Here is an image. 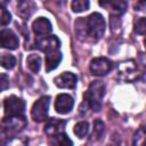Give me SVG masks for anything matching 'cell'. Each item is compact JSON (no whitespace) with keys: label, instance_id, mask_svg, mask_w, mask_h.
I'll use <instances>...</instances> for the list:
<instances>
[{"label":"cell","instance_id":"obj_1","mask_svg":"<svg viewBox=\"0 0 146 146\" xmlns=\"http://www.w3.org/2000/svg\"><path fill=\"white\" fill-rule=\"evenodd\" d=\"M76 35L79 40H86L89 36L92 41H98L105 32V21L98 13H92L86 18L76 21Z\"/></svg>","mask_w":146,"mask_h":146},{"label":"cell","instance_id":"obj_2","mask_svg":"<svg viewBox=\"0 0 146 146\" xmlns=\"http://www.w3.org/2000/svg\"><path fill=\"white\" fill-rule=\"evenodd\" d=\"M105 96V84L102 81H92L84 92V100L94 112H99Z\"/></svg>","mask_w":146,"mask_h":146},{"label":"cell","instance_id":"obj_3","mask_svg":"<svg viewBox=\"0 0 146 146\" xmlns=\"http://www.w3.org/2000/svg\"><path fill=\"white\" fill-rule=\"evenodd\" d=\"M140 72L135 60H125L117 66V78L124 82H133L140 76Z\"/></svg>","mask_w":146,"mask_h":146},{"label":"cell","instance_id":"obj_4","mask_svg":"<svg viewBox=\"0 0 146 146\" xmlns=\"http://www.w3.org/2000/svg\"><path fill=\"white\" fill-rule=\"evenodd\" d=\"M5 117L10 116H22L25 111V103L17 96H9L3 100Z\"/></svg>","mask_w":146,"mask_h":146},{"label":"cell","instance_id":"obj_5","mask_svg":"<svg viewBox=\"0 0 146 146\" xmlns=\"http://www.w3.org/2000/svg\"><path fill=\"white\" fill-rule=\"evenodd\" d=\"M25 125H26V120L23 115L5 117L2 120V132L7 136H11L23 130Z\"/></svg>","mask_w":146,"mask_h":146},{"label":"cell","instance_id":"obj_6","mask_svg":"<svg viewBox=\"0 0 146 146\" xmlns=\"http://www.w3.org/2000/svg\"><path fill=\"white\" fill-rule=\"evenodd\" d=\"M49 99H50L49 96H42L33 104L32 110H31V115L35 122H43L47 120Z\"/></svg>","mask_w":146,"mask_h":146},{"label":"cell","instance_id":"obj_7","mask_svg":"<svg viewBox=\"0 0 146 146\" xmlns=\"http://www.w3.org/2000/svg\"><path fill=\"white\" fill-rule=\"evenodd\" d=\"M112 66H113L112 62L108 58H106V57H97V58H94L90 62L89 70H90L91 74H94V75L104 76L112 70Z\"/></svg>","mask_w":146,"mask_h":146},{"label":"cell","instance_id":"obj_8","mask_svg":"<svg viewBox=\"0 0 146 146\" xmlns=\"http://www.w3.org/2000/svg\"><path fill=\"white\" fill-rule=\"evenodd\" d=\"M32 30L39 39H44L50 34L52 26H51V23L48 18L39 17L32 23Z\"/></svg>","mask_w":146,"mask_h":146},{"label":"cell","instance_id":"obj_9","mask_svg":"<svg viewBox=\"0 0 146 146\" xmlns=\"http://www.w3.org/2000/svg\"><path fill=\"white\" fill-rule=\"evenodd\" d=\"M35 46L38 49H40L41 51H43L47 55V54L59 50L60 41L56 35H50V36H47L44 39H39L35 43Z\"/></svg>","mask_w":146,"mask_h":146},{"label":"cell","instance_id":"obj_10","mask_svg":"<svg viewBox=\"0 0 146 146\" xmlns=\"http://www.w3.org/2000/svg\"><path fill=\"white\" fill-rule=\"evenodd\" d=\"M74 105V99L67 94H60L55 99V110L59 114H67Z\"/></svg>","mask_w":146,"mask_h":146},{"label":"cell","instance_id":"obj_11","mask_svg":"<svg viewBox=\"0 0 146 146\" xmlns=\"http://www.w3.org/2000/svg\"><path fill=\"white\" fill-rule=\"evenodd\" d=\"M76 75L71 72H64L54 79V83L59 88L74 89L76 86Z\"/></svg>","mask_w":146,"mask_h":146},{"label":"cell","instance_id":"obj_12","mask_svg":"<svg viewBox=\"0 0 146 146\" xmlns=\"http://www.w3.org/2000/svg\"><path fill=\"white\" fill-rule=\"evenodd\" d=\"M0 38H1V46H2V48L14 50L19 44V40H18L17 35L11 30H9V29H3L1 31V33H0Z\"/></svg>","mask_w":146,"mask_h":146},{"label":"cell","instance_id":"obj_13","mask_svg":"<svg viewBox=\"0 0 146 146\" xmlns=\"http://www.w3.org/2000/svg\"><path fill=\"white\" fill-rule=\"evenodd\" d=\"M66 124V121L59 120V119H49L44 125V132L49 136H56L58 133L64 132V127Z\"/></svg>","mask_w":146,"mask_h":146},{"label":"cell","instance_id":"obj_14","mask_svg":"<svg viewBox=\"0 0 146 146\" xmlns=\"http://www.w3.org/2000/svg\"><path fill=\"white\" fill-rule=\"evenodd\" d=\"M99 5L107 8V9H111L112 14L113 15H116V16H120L122 14L125 13L127 8H128V2L127 1H123V0H116V1H99Z\"/></svg>","mask_w":146,"mask_h":146},{"label":"cell","instance_id":"obj_15","mask_svg":"<svg viewBox=\"0 0 146 146\" xmlns=\"http://www.w3.org/2000/svg\"><path fill=\"white\" fill-rule=\"evenodd\" d=\"M35 9H36V7L33 1H19L17 5V15H19L22 18L26 19L33 14V11Z\"/></svg>","mask_w":146,"mask_h":146},{"label":"cell","instance_id":"obj_16","mask_svg":"<svg viewBox=\"0 0 146 146\" xmlns=\"http://www.w3.org/2000/svg\"><path fill=\"white\" fill-rule=\"evenodd\" d=\"M62 57L63 56H62L60 50H57V51L47 54L46 55V71L47 72H50V71L55 70L58 66V64L60 63Z\"/></svg>","mask_w":146,"mask_h":146},{"label":"cell","instance_id":"obj_17","mask_svg":"<svg viewBox=\"0 0 146 146\" xmlns=\"http://www.w3.org/2000/svg\"><path fill=\"white\" fill-rule=\"evenodd\" d=\"M50 143L52 146H73V141L67 137L65 132L50 137Z\"/></svg>","mask_w":146,"mask_h":146},{"label":"cell","instance_id":"obj_18","mask_svg":"<svg viewBox=\"0 0 146 146\" xmlns=\"http://www.w3.org/2000/svg\"><path fill=\"white\" fill-rule=\"evenodd\" d=\"M26 64L29 70L32 73H38L40 71V66H41V57L39 55L32 54L26 58Z\"/></svg>","mask_w":146,"mask_h":146},{"label":"cell","instance_id":"obj_19","mask_svg":"<svg viewBox=\"0 0 146 146\" xmlns=\"http://www.w3.org/2000/svg\"><path fill=\"white\" fill-rule=\"evenodd\" d=\"M89 131V123L88 122H84V121H81V122H78L75 125H74V133L76 137L79 138H83L87 136Z\"/></svg>","mask_w":146,"mask_h":146},{"label":"cell","instance_id":"obj_20","mask_svg":"<svg viewBox=\"0 0 146 146\" xmlns=\"http://www.w3.org/2000/svg\"><path fill=\"white\" fill-rule=\"evenodd\" d=\"M132 146H146V131L143 128H139L136 131L133 136Z\"/></svg>","mask_w":146,"mask_h":146},{"label":"cell","instance_id":"obj_21","mask_svg":"<svg viewBox=\"0 0 146 146\" xmlns=\"http://www.w3.org/2000/svg\"><path fill=\"white\" fill-rule=\"evenodd\" d=\"M71 8L74 13L86 11L89 8V1L88 0H74L71 3Z\"/></svg>","mask_w":146,"mask_h":146},{"label":"cell","instance_id":"obj_22","mask_svg":"<svg viewBox=\"0 0 146 146\" xmlns=\"http://www.w3.org/2000/svg\"><path fill=\"white\" fill-rule=\"evenodd\" d=\"M16 65V58L13 55H8V54H2L1 55V66L10 70Z\"/></svg>","mask_w":146,"mask_h":146},{"label":"cell","instance_id":"obj_23","mask_svg":"<svg viewBox=\"0 0 146 146\" xmlns=\"http://www.w3.org/2000/svg\"><path fill=\"white\" fill-rule=\"evenodd\" d=\"M133 30H135V33H137V34L146 35V18H144V17L138 18L135 22Z\"/></svg>","mask_w":146,"mask_h":146},{"label":"cell","instance_id":"obj_24","mask_svg":"<svg viewBox=\"0 0 146 146\" xmlns=\"http://www.w3.org/2000/svg\"><path fill=\"white\" fill-rule=\"evenodd\" d=\"M104 132V123L100 120H95L94 122V131H92V137L94 139H99L100 136Z\"/></svg>","mask_w":146,"mask_h":146},{"label":"cell","instance_id":"obj_25","mask_svg":"<svg viewBox=\"0 0 146 146\" xmlns=\"http://www.w3.org/2000/svg\"><path fill=\"white\" fill-rule=\"evenodd\" d=\"M29 139L26 137H15L10 139L5 146H27Z\"/></svg>","mask_w":146,"mask_h":146},{"label":"cell","instance_id":"obj_26","mask_svg":"<svg viewBox=\"0 0 146 146\" xmlns=\"http://www.w3.org/2000/svg\"><path fill=\"white\" fill-rule=\"evenodd\" d=\"M10 21H11V15H10V13L2 6V7H1V17H0V23H1V25L5 26V25L9 24Z\"/></svg>","mask_w":146,"mask_h":146},{"label":"cell","instance_id":"obj_27","mask_svg":"<svg viewBox=\"0 0 146 146\" xmlns=\"http://www.w3.org/2000/svg\"><path fill=\"white\" fill-rule=\"evenodd\" d=\"M9 86V81H8V78L5 73L1 74V90H5L7 89V87Z\"/></svg>","mask_w":146,"mask_h":146},{"label":"cell","instance_id":"obj_28","mask_svg":"<svg viewBox=\"0 0 146 146\" xmlns=\"http://www.w3.org/2000/svg\"><path fill=\"white\" fill-rule=\"evenodd\" d=\"M145 44H146V39H145Z\"/></svg>","mask_w":146,"mask_h":146}]
</instances>
